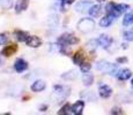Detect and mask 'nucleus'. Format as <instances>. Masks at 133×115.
<instances>
[{
  "label": "nucleus",
  "instance_id": "20e7f679",
  "mask_svg": "<svg viewBox=\"0 0 133 115\" xmlns=\"http://www.w3.org/2000/svg\"><path fill=\"white\" fill-rule=\"evenodd\" d=\"M93 6V2L88 1V0H82V1H79L78 4L74 6V9L79 13H85L88 12L90 9V7Z\"/></svg>",
  "mask_w": 133,
  "mask_h": 115
},
{
  "label": "nucleus",
  "instance_id": "9b49d317",
  "mask_svg": "<svg viewBox=\"0 0 133 115\" xmlns=\"http://www.w3.org/2000/svg\"><path fill=\"white\" fill-rule=\"evenodd\" d=\"M83 108H85V101L78 100L72 105V112L74 115H81L83 113Z\"/></svg>",
  "mask_w": 133,
  "mask_h": 115
},
{
  "label": "nucleus",
  "instance_id": "4be33fe9",
  "mask_svg": "<svg viewBox=\"0 0 133 115\" xmlns=\"http://www.w3.org/2000/svg\"><path fill=\"white\" fill-rule=\"evenodd\" d=\"M58 114H64V115H66V114H73V112H72V106H71L70 104L64 105V106L60 108V111L58 112Z\"/></svg>",
  "mask_w": 133,
  "mask_h": 115
},
{
  "label": "nucleus",
  "instance_id": "cd10ccee",
  "mask_svg": "<svg viewBox=\"0 0 133 115\" xmlns=\"http://www.w3.org/2000/svg\"><path fill=\"white\" fill-rule=\"evenodd\" d=\"M124 39L127 40V42H132L133 40V30H130V31H125L124 32Z\"/></svg>",
  "mask_w": 133,
  "mask_h": 115
},
{
  "label": "nucleus",
  "instance_id": "473e14b6",
  "mask_svg": "<svg viewBox=\"0 0 133 115\" xmlns=\"http://www.w3.org/2000/svg\"><path fill=\"white\" fill-rule=\"evenodd\" d=\"M39 112H45L48 109V105H42V106H39Z\"/></svg>",
  "mask_w": 133,
  "mask_h": 115
},
{
  "label": "nucleus",
  "instance_id": "6ab92c4d",
  "mask_svg": "<svg viewBox=\"0 0 133 115\" xmlns=\"http://www.w3.org/2000/svg\"><path fill=\"white\" fill-rule=\"evenodd\" d=\"M14 36L19 42H25V40L28 39V37H29L28 32L22 31V30H16V31H14Z\"/></svg>",
  "mask_w": 133,
  "mask_h": 115
},
{
  "label": "nucleus",
  "instance_id": "bb28decb",
  "mask_svg": "<svg viewBox=\"0 0 133 115\" xmlns=\"http://www.w3.org/2000/svg\"><path fill=\"white\" fill-rule=\"evenodd\" d=\"M117 8H118V11L121 14H123L124 12H126L127 9H130V6L126 4H117Z\"/></svg>",
  "mask_w": 133,
  "mask_h": 115
},
{
  "label": "nucleus",
  "instance_id": "1a4fd4ad",
  "mask_svg": "<svg viewBox=\"0 0 133 115\" xmlns=\"http://www.w3.org/2000/svg\"><path fill=\"white\" fill-rule=\"evenodd\" d=\"M97 40H98L99 46H102V47L105 48V50L109 48L110 45L112 44V38L108 35H101L98 38H97Z\"/></svg>",
  "mask_w": 133,
  "mask_h": 115
},
{
  "label": "nucleus",
  "instance_id": "72a5a7b5",
  "mask_svg": "<svg viewBox=\"0 0 133 115\" xmlns=\"http://www.w3.org/2000/svg\"><path fill=\"white\" fill-rule=\"evenodd\" d=\"M96 1H97V2H103L104 0H96Z\"/></svg>",
  "mask_w": 133,
  "mask_h": 115
},
{
  "label": "nucleus",
  "instance_id": "ddd939ff",
  "mask_svg": "<svg viewBox=\"0 0 133 115\" xmlns=\"http://www.w3.org/2000/svg\"><path fill=\"white\" fill-rule=\"evenodd\" d=\"M29 6V0H16L15 4V13L20 14V13L24 12Z\"/></svg>",
  "mask_w": 133,
  "mask_h": 115
},
{
  "label": "nucleus",
  "instance_id": "c85d7f7f",
  "mask_svg": "<svg viewBox=\"0 0 133 115\" xmlns=\"http://www.w3.org/2000/svg\"><path fill=\"white\" fill-rule=\"evenodd\" d=\"M8 42V36L6 34H0V45H5Z\"/></svg>",
  "mask_w": 133,
  "mask_h": 115
},
{
  "label": "nucleus",
  "instance_id": "393cba45",
  "mask_svg": "<svg viewBox=\"0 0 133 115\" xmlns=\"http://www.w3.org/2000/svg\"><path fill=\"white\" fill-rule=\"evenodd\" d=\"M97 46H99V44H98V40H97V39H91L90 42L87 43V47H88L89 50H91V51L95 50Z\"/></svg>",
  "mask_w": 133,
  "mask_h": 115
},
{
  "label": "nucleus",
  "instance_id": "9d476101",
  "mask_svg": "<svg viewBox=\"0 0 133 115\" xmlns=\"http://www.w3.org/2000/svg\"><path fill=\"white\" fill-rule=\"evenodd\" d=\"M116 76L119 81H127V80H130V77L132 76V71L127 68H123L117 71Z\"/></svg>",
  "mask_w": 133,
  "mask_h": 115
},
{
  "label": "nucleus",
  "instance_id": "dca6fc26",
  "mask_svg": "<svg viewBox=\"0 0 133 115\" xmlns=\"http://www.w3.org/2000/svg\"><path fill=\"white\" fill-rule=\"evenodd\" d=\"M115 17L111 16V15H107V16L102 17L101 20H99V25H101L102 28H108L110 25L112 24V21H114Z\"/></svg>",
  "mask_w": 133,
  "mask_h": 115
},
{
  "label": "nucleus",
  "instance_id": "aec40b11",
  "mask_svg": "<svg viewBox=\"0 0 133 115\" xmlns=\"http://www.w3.org/2000/svg\"><path fill=\"white\" fill-rule=\"evenodd\" d=\"M101 12H102V8L99 5H93V6L90 7V9L88 11L89 15H90L91 17H97L101 15Z\"/></svg>",
  "mask_w": 133,
  "mask_h": 115
},
{
  "label": "nucleus",
  "instance_id": "2f4dec72",
  "mask_svg": "<svg viewBox=\"0 0 133 115\" xmlns=\"http://www.w3.org/2000/svg\"><path fill=\"white\" fill-rule=\"evenodd\" d=\"M117 62H118V63H125V62H127V58H125V57L117 58Z\"/></svg>",
  "mask_w": 133,
  "mask_h": 115
},
{
  "label": "nucleus",
  "instance_id": "39448f33",
  "mask_svg": "<svg viewBox=\"0 0 133 115\" xmlns=\"http://www.w3.org/2000/svg\"><path fill=\"white\" fill-rule=\"evenodd\" d=\"M98 94L101 98L108 99L112 94V89L110 88L109 85H107V84H101V85L98 86Z\"/></svg>",
  "mask_w": 133,
  "mask_h": 115
},
{
  "label": "nucleus",
  "instance_id": "7c9ffc66",
  "mask_svg": "<svg viewBox=\"0 0 133 115\" xmlns=\"http://www.w3.org/2000/svg\"><path fill=\"white\" fill-rule=\"evenodd\" d=\"M74 2V0H61V6H65V5H72Z\"/></svg>",
  "mask_w": 133,
  "mask_h": 115
},
{
  "label": "nucleus",
  "instance_id": "423d86ee",
  "mask_svg": "<svg viewBox=\"0 0 133 115\" xmlns=\"http://www.w3.org/2000/svg\"><path fill=\"white\" fill-rule=\"evenodd\" d=\"M105 12L108 15H111V16H114V17H118L122 15L121 13H119L118 8H117V4H115V2H109V4H107Z\"/></svg>",
  "mask_w": 133,
  "mask_h": 115
},
{
  "label": "nucleus",
  "instance_id": "5701e85b",
  "mask_svg": "<svg viewBox=\"0 0 133 115\" xmlns=\"http://www.w3.org/2000/svg\"><path fill=\"white\" fill-rule=\"evenodd\" d=\"M61 77H63L64 80H66V81L74 80V78L76 77V73L74 70H70V71H67V73L63 74V75H61Z\"/></svg>",
  "mask_w": 133,
  "mask_h": 115
},
{
  "label": "nucleus",
  "instance_id": "6e6552de",
  "mask_svg": "<svg viewBox=\"0 0 133 115\" xmlns=\"http://www.w3.org/2000/svg\"><path fill=\"white\" fill-rule=\"evenodd\" d=\"M25 44L29 46V47L37 48L42 45V40H41V38L37 37V36H29L28 39L25 40Z\"/></svg>",
  "mask_w": 133,
  "mask_h": 115
},
{
  "label": "nucleus",
  "instance_id": "f3484780",
  "mask_svg": "<svg viewBox=\"0 0 133 115\" xmlns=\"http://www.w3.org/2000/svg\"><path fill=\"white\" fill-rule=\"evenodd\" d=\"M85 61V54H83L82 51H78V52L75 53V54L73 55V62L74 65L76 66H80L81 63Z\"/></svg>",
  "mask_w": 133,
  "mask_h": 115
},
{
  "label": "nucleus",
  "instance_id": "7ed1b4c3",
  "mask_svg": "<svg viewBox=\"0 0 133 115\" xmlns=\"http://www.w3.org/2000/svg\"><path fill=\"white\" fill-rule=\"evenodd\" d=\"M79 43V38L72 34H64L58 38V44L60 45H75Z\"/></svg>",
  "mask_w": 133,
  "mask_h": 115
},
{
  "label": "nucleus",
  "instance_id": "4468645a",
  "mask_svg": "<svg viewBox=\"0 0 133 115\" xmlns=\"http://www.w3.org/2000/svg\"><path fill=\"white\" fill-rule=\"evenodd\" d=\"M45 88H46V83L42 80L35 81L34 83L31 84V86H30V89H31L32 92H42Z\"/></svg>",
  "mask_w": 133,
  "mask_h": 115
},
{
  "label": "nucleus",
  "instance_id": "f257e3e1",
  "mask_svg": "<svg viewBox=\"0 0 133 115\" xmlns=\"http://www.w3.org/2000/svg\"><path fill=\"white\" fill-rule=\"evenodd\" d=\"M76 28H78L82 34H89V32H91L94 30V28H95V22H94V20L90 19V17H83V19H81L80 21L78 22Z\"/></svg>",
  "mask_w": 133,
  "mask_h": 115
},
{
  "label": "nucleus",
  "instance_id": "c756f323",
  "mask_svg": "<svg viewBox=\"0 0 133 115\" xmlns=\"http://www.w3.org/2000/svg\"><path fill=\"white\" fill-rule=\"evenodd\" d=\"M110 114H123V111L121 107H114V108L110 111Z\"/></svg>",
  "mask_w": 133,
  "mask_h": 115
},
{
  "label": "nucleus",
  "instance_id": "a211bd4d",
  "mask_svg": "<svg viewBox=\"0 0 133 115\" xmlns=\"http://www.w3.org/2000/svg\"><path fill=\"white\" fill-rule=\"evenodd\" d=\"M82 83H83V85H86V86H90L91 84L94 83L93 74H89V71H88V73H83V75H82Z\"/></svg>",
  "mask_w": 133,
  "mask_h": 115
},
{
  "label": "nucleus",
  "instance_id": "f8f14e48",
  "mask_svg": "<svg viewBox=\"0 0 133 115\" xmlns=\"http://www.w3.org/2000/svg\"><path fill=\"white\" fill-rule=\"evenodd\" d=\"M17 52V45H8V46H5L4 48H2L1 51V54L4 55V57H12V55H14L15 53Z\"/></svg>",
  "mask_w": 133,
  "mask_h": 115
},
{
  "label": "nucleus",
  "instance_id": "f704fd0d",
  "mask_svg": "<svg viewBox=\"0 0 133 115\" xmlns=\"http://www.w3.org/2000/svg\"><path fill=\"white\" fill-rule=\"evenodd\" d=\"M131 84H132V86H133V78H132V81H131Z\"/></svg>",
  "mask_w": 133,
  "mask_h": 115
},
{
  "label": "nucleus",
  "instance_id": "2eb2a0df",
  "mask_svg": "<svg viewBox=\"0 0 133 115\" xmlns=\"http://www.w3.org/2000/svg\"><path fill=\"white\" fill-rule=\"evenodd\" d=\"M53 91H55L56 94H59V96L63 97L64 94H65V96H68L70 89L66 88V86H64V85H55L53 86Z\"/></svg>",
  "mask_w": 133,
  "mask_h": 115
},
{
  "label": "nucleus",
  "instance_id": "f03ea898",
  "mask_svg": "<svg viewBox=\"0 0 133 115\" xmlns=\"http://www.w3.org/2000/svg\"><path fill=\"white\" fill-rule=\"evenodd\" d=\"M96 69L104 74H109V75H115L118 71V68H117L116 65H112V63H110L105 60L98 61L96 63Z\"/></svg>",
  "mask_w": 133,
  "mask_h": 115
},
{
  "label": "nucleus",
  "instance_id": "0eeeda50",
  "mask_svg": "<svg viewBox=\"0 0 133 115\" xmlns=\"http://www.w3.org/2000/svg\"><path fill=\"white\" fill-rule=\"evenodd\" d=\"M14 69H15V71H17V73H23L24 70L28 69V62L21 58L16 59L14 62Z\"/></svg>",
  "mask_w": 133,
  "mask_h": 115
},
{
  "label": "nucleus",
  "instance_id": "412c9836",
  "mask_svg": "<svg viewBox=\"0 0 133 115\" xmlns=\"http://www.w3.org/2000/svg\"><path fill=\"white\" fill-rule=\"evenodd\" d=\"M133 23V13H127L126 15L123 19V25L125 27H129Z\"/></svg>",
  "mask_w": 133,
  "mask_h": 115
},
{
  "label": "nucleus",
  "instance_id": "b1692460",
  "mask_svg": "<svg viewBox=\"0 0 133 115\" xmlns=\"http://www.w3.org/2000/svg\"><path fill=\"white\" fill-rule=\"evenodd\" d=\"M13 6V0H0V7L2 9H9Z\"/></svg>",
  "mask_w": 133,
  "mask_h": 115
},
{
  "label": "nucleus",
  "instance_id": "a878e982",
  "mask_svg": "<svg viewBox=\"0 0 133 115\" xmlns=\"http://www.w3.org/2000/svg\"><path fill=\"white\" fill-rule=\"evenodd\" d=\"M80 69L82 73H88V71H90V69H91V65L89 62H85V61H83V62L80 65Z\"/></svg>",
  "mask_w": 133,
  "mask_h": 115
}]
</instances>
